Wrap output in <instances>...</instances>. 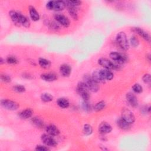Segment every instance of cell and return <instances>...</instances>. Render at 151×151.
Segmentation results:
<instances>
[{
	"label": "cell",
	"instance_id": "cell-21",
	"mask_svg": "<svg viewBox=\"0 0 151 151\" xmlns=\"http://www.w3.org/2000/svg\"><path fill=\"white\" fill-rule=\"evenodd\" d=\"M33 114V111L31 109H27L23 110L20 113V116L21 118L24 119H27L30 118Z\"/></svg>",
	"mask_w": 151,
	"mask_h": 151
},
{
	"label": "cell",
	"instance_id": "cell-15",
	"mask_svg": "<svg viewBox=\"0 0 151 151\" xmlns=\"http://www.w3.org/2000/svg\"><path fill=\"white\" fill-rule=\"evenodd\" d=\"M117 125L121 129L124 130H129L131 128V124L125 120L122 117L117 120Z\"/></svg>",
	"mask_w": 151,
	"mask_h": 151
},
{
	"label": "cell",
	"instance_id": "cell-10",
	"mask_svg": "<svg viewBox=\"0 0 151 151\" xmlns=\"http://www.w3.org/2000/svg\"><path fill=\"white\" fill-rule=\"evenodd\" d=\"M54 19L57 21V23L62 25L64 27H68L70 26V21L67 17L62 14H56L54 16Z\"/></svg>",
	"mask_w": 151,
	"mask_h": 151
},
{
	"label": "cell",
	"instance_id": "cell-35",
	"mask_svg": "<svg viewBox=\"0 0 151 151\" xmlns=\"http://www.w3.org/2000/svg\"><path fill=\"white\" fill-rule=\"evenodd\" d=\"M13 90L17 93H23L26 91V88L22 85H16L13 87Z\"/></svg>",
	"mask_w": 151,
	"mask_h": 151
},
{
	"label": "cell",
	"instance_id": "cell-27",
	"mask_svg": "<svg viewBox=\"0 0 151 151\" xmlns=\"http://www.w3.org/2000/svg\"><path fill=\"white\" fill-rule=\"evenodd\" d=\"M66 7L76 8L82 4V1H64Z\"/></svg>",
	"mask_w": 151,
	"mask_h": 151
},
{
	"label": "cell",
	"instance_id": "cell-7",
	"mask_svg": "<svg viewBox=\"0 0 151 151\" xmlns=\"http://www.w3.org/2000/svg\"><path fill=\"white\" fill-rule=\"evenodd\" d=\"M98 63L100 66H102L105 69H107L109 70H115L117 68V67L116 64H115L113 63H112L111 61L107 59L101 58L99 60Z\"/></svg>",
	"mask_w": 151,
	"mask_h": 151
},
{
	"label": "cell",
	"instance_id": "cell-32",
	"mask_svg": "<svg viewBox=\"0 0 151 151\" xmlns=\"http://www.w3.org/2000/svg\"><path fill=\"white\" fill-rule=\"evenodd\" d=\"M6 62L7 63L10 64H16L18 63V60L16 57L13 56H10L7 57V58L6 59Z\"/></svg>",
	"mask_w": 151,
	"mask_h": 151
},
{
	"label": "cell",
	"instance_id": "cell-37",
	"mask_svg": "<svg viewBox=\"0 0 151 151\" xmlns=\"http://www.w3.org/2000/svg\"><path fill=\"white\" fill-rule=\"evenodd\" d=\"M143 81L146 84H150V76L149 74H146L143 76Z\"/></svg>",
	"mask_w": 151,
	"mask_h": 151
},
{
	"label": "cell",
	"instance_id": "cell-22",
	"mask_svg": "<svg viewBox=\"0 0 151 151\" xmlns=\"http://www.w3.org/2000/svg\"><path fill=\"white\" fill-rule=\"evenodd\" d=\"M19 14L20 13L14 11H11L9 13L10 17H11L12 21L15 24L20 25L19 24Z\"/></svg>",
	"mask_w": 151,
	"mask_h": 151
},
{
	"label": "cell",
	"instance_id": "cell-30",
	"mask_svg": "<svg viewBox=\"0 0 151 151\" xmlns=\"http://www.w3.org/2000/svg\"><path fill=\"white\" fill-rule=\"evenodd\" d=\"M106 107V103L104 101H100L96 104L94 107V109L96 112H99L104 109Z\"/></svg>",
	"mask_w": 151,
	"mask_h": 151
},
{
	"label": "cell",
	"instance_id": "cell-41",
	"mask_svg": "<svg viewBox=\"0 0 151 151\" xmlns=\"http://www.w3.org/2000/svg\"><path fill=\"white\" fill-rule=\"evenodd\" d=\"M4 61H5V60H4L3 59V58H1V59H0V64H3L4 63H5Z\"/></svg>",
	"mask_w": 151,
	"mask_h": 151
},
{
	"label": "cell",
	"instance_id": "cell-14",
	"mask_svg": "<svg viewBox=\"0 0 151 151\" xmlns=\"http://www.w3.org/2000/svg\"><path fill=\"white\" fill-rule=\"evenodd\" d=\"M100 74L103 80H111L114 77L113 73L107 69H103L100 70Z\"/></svg>",
	"mask_w": 151,
	"mask_h": 151
},
{
	"label": "cell",
	"instance_id": "cell-29",
	"mask_svg": "<svg viewBox=\"0 0 151 151\" xmlns=\"http://www.w3.org/2000/svg\"><path fill=\"white\" fill-rule=\"evenodd\" d=\"M41 99L44 102H50L53 100V97L49 93H44L42 94Z\"/></svg>",
	"mask_w": 151,
	"mask_h": 151
},
{
	"label": "cell",
	"instance_id": "cell-28",
	"mask_svg": "<svg viewBox=\"0 0 151 151\" xmlns=\"http://www.w3.org/2000/svg\"><path fill=\"white\" fill-rule=\"evenodd\" d=\"M68 12H69L70 16L73 18V20H77L78 19V13H77V11L76 10V8L69 7Z\"/></svg>",
	"mask_w": 151,
	"mask_h": 151
},
{
	"label": "cell",
	"instance_id": "cell-26",
	"mask_svg": "<svg viewBox=\"0 0 151 151\" xmlns=\"http://www.w3.org/2000/svg\"><path fill=\"white\" fill-rule=\"evenodd\" d=\"M31 122L33 124H34L36 126L42 128L44 126V122L42 119H41L39 117H34L31 119Z\"/></svg>",
	"mask_w": 151,
	"mask_h": 151
},
{
	"label": "cell",
	"instance_id": "cell-13",
	"mask_svg": "<svg viewBox=\"0 0 151 151\" xmlns=\"http://www.w3.org/2000/svg\"><path fill=\"white\" fill-rule=\"evenodd\" d=\"M126 100L129 104L133 107H136L138 106V100L137 97L132 93L126 94Z\"/></svg>",
	"mask_w": 151,
	"mask_h": 151
},
{
	"label": "cell",
	"instance_id": "cell-25",
	"mask_svg": "<svg viewBox=\"0 0 151 151\" xmlns=\"http://www.w3.org/2000/svg\"><path fill=\"white\" fill-rule=\"evenodd\" d=\"M39 65L43 69H49L51 66L50 62L43 58H40L39 59Z\"/></svg>",
	"mask_w": 151,
	"mask_h": 151
},
{
	"label": "cell",
	"instance_id": "cell-36",
	"mask_svg": "<svg viewBox=\"0 0 151 151\" xmlns=\"http://www.w3.org/2000/svg\"><path fill=\"white\" fill-rule=\"evenodd\" d=\"M1 79L3 82H5V83H10L11 81V77L6 74H2L1 76Z\"/></svg>",
	"mask_w": 151,
	"mask_h": 151
},
{
	"label": "cell",
	"instance_id": "cell-11",
	"mask_svg": "<svg viewBox=\"0 0 151 151\" xmlns=\"http://www.w3.org/2000/svg\"><path fill=\"white\" fill-rule=\"evenodd\" d=\"M132 30L135 33H137L139 36L142 37L146 42L149 43L150 42V37L149 34L147 33L146 31H145L143 30H142V29L139 27H134L132 29Z\"/></svg>",
	"mask_w": 151,
	"mask_h": 151
},
{
	"label": "cell",
	"instance_id": "cell-16",
	"mask_svg": "<svg viewBox=\"0 0 151 151\" xmlns=\"http://www.w3.org/2000/svg\"><path fill=\"white\" fill-rule=\"evenodd\" d=\"M60 72L64 77H69L72 72V68L68 64H62L60 67Z\"/></svg>",
	"mask_w": 151,
	"mask_h": 151
},
{
	"label": "cell",
	"instance_id": "cell-1",
	"mask_svg": "<svg viewBox=\"0 0 151 151\" xmlns=\"http://www.w3.org/2000/svg\"><path fill=\"white\" fill-rule=\"evenodd\" d=\"M46 7L49 10L60 11L63 10L66 6L64 1H50L47 3Z\"/></svg>",
	"mask_w": 151,
	"mask_h": 151
},
{
	"label": "cell",
	"instance_id": "cell-24",
	"mask_svg": "<svg viewBox=\"0 0 151 151\" xmlns=\"http://www.w3.org/2000/svg\"><path fill=\"white\" fill-rule=\"evenodd\" d=\"M93 79L97 83H100L104 82V80L101 77V75L100 74V70H96L93 73V74L92 76Z\"/></svg>",
	"mask_w": 151,
	"mask_h": 151
},
{
	"label": "cell",
	"instance_id": "cell-9",
	"mask_svg": "<svg viewBox=\"0 0 151 151\" xmlns=\"http://www.w3.org/2000/svg\"><path fill=\"white\" fill-rule=\"evenodd\" d=\"M110 58L119 64H123L126 61V57L123 54L118 52H112L110 54Z\"/></svg>",
	"mask_w": 151,
	"mask_h": 151
},
{
	"label": "cell",
	"instance_id": "cell-5",
	"mask_svg": "<svg viewBox=\"0 0 151 151\" xmlns=\"http://www.w3.org/2000/svg\"><path fill=\"white\" fill-rule=\"evenodd\" d=\"M1 106L9 110H16L20 107L19 104L9 99H3L1 101Z\"/></svg>",
	"mask_w": 151,
	"mask_h": 151
},
{
	"label": "cell",
	"instance_id": "cell-6",
	"mask_svg": "<svg viewBox=\"0 0 151 151\" xmlns=\"http://www.w3.org/2000/svg\"><path fill=\"white\" fill-rule=\"evenodd\" d=\"M122 118L130 124L133 123L135 121V116L133 113L126 108L122 109Z\"/></svg>",
	"mask_w": 151,
	"mask_h": 151
},
{
	"label": "cell",
	"instance_id": "cell-8",
	"mask_svg": "<svg viewBox=\"0 0 151 151\" xmlns=\"http://www.w3.org/2000/svg\"><path fill=\"white\" fill-rule=\"evenodd\" d=\"M42 140L43 142L49 147H55L57 145V142L56 140L52 137V136L50 135L44 134L42 136Z\"/></svg>",
	"mask_w": 151,
	"mask_h": 151
},
{
	"label": "cell",
	"instance_id": "cell-4",
	"mask_svg": "<svg viewBox=\"0 0 151 151\" xmlns=\"http://www.w3.org/2000/svg\"><path fill=\"white\" fill-rule=\"evenodd\" d=\"M84 83L87 85L90 91L92 92H97L99 89V87L98 84L93 79L92 77L89 74H85L83 77Z\"/></svg>",
	"mask_w": 151,
	"mask_h": 151
},
{
	"label": "cell",
	"instance_id": "cell-34",
	"mask_svg": "<svg viewBox=\"0 0 151 151\" xmlns=\"http://www.w3.org/2000/svg\"><path fill=\"white\" fill-rule=\"evenodd\" d=\"M132 89L136 93H141L143 92V88L139 84H135L132 87Z\"/></svg>",
	"mask_w": 151,
	"mask_h": 151
},
{
	"label": "cell",
	"instance_id": "cell-33",
	"mask_svg": "<svg viewBox=\"0 0 151 151\" xmlns=\"http://www.w3.org/2000/svg\"><path fill=\"white\" fill-rule=\"evenodd\" d=\"M130 43L133 47H136L139 44V41L135 36H132L130 40Z\"/></svg>",
	"mask_w": 151,
	"mask_h": 151
},
{
	"label": "cell",
	"instance_id": "cell-39",
	"mask_svg": "<svg viewBox=\"0 0 151 151\" xmlns=\"http://www.w3.org/2000/svg\"><path fill=\"white\" fill-rule=\"evenodd\" d=\"M36 150H39V151H46V150H49L50 149H49V148H48L46 146H44L43 145H38L36 146Z\"/></svg>",
	"mask_w": 151,
	"mask_h": 151
},
{
	"label": "cell",
	"instance_id": "cell-31",
	"mask_svg": "<svg viewBox=\"0 0 151 151\" xmlns=\"http://www.w3.org/2000/svg\"><path fill=\"white\" fill-rule=\"evenodd\" d=\"M83 132L85 135L89 136L93 133V128L91 125L86 124L83 126Z\"/></svg>",
	"mask_w": 151,
	"mask_h": 151
},
{
	"label": "cell",
	"instance_id": "cell-12",
	"mask_svg": "<svg viewBox=\"0 0 151 151\" xmlns=\"http://www.w3.org/2000/svg\"><path fill=\"white\" fill-rule=\"evenodd\" d=\"M99 130L102 134H103V135L109 133L112 130V127L107 122H104L100 125L99 127Z\"/></svg>",
	"mask_w": 151,
	"mask_h": 151
},
{
	"label": "cell",
	"instance_id": "cell-19",
	"mask_svg": "<svg viewBox=\"0 0 151 151\" xmlns=\"http://www.w3.org/2000/svg\"><path fill=\"white\" fill-rule=\"evenodd\" d=\"M19 24L26 28H29L30 26V22L29 19L20 13L19 14Z\"/></svg>",
	"mask_w": 151,
	"mask_h": 151
},
{
	"label": "cell",
	"instance_id": "cell-38",
	"mask_svg": "<svg viewBox=\"0 0 151 151\" xmlns=\"http://www.w3.org/2000/svg\"><path fill=\"white\" fill-rule=\"evenodd\" d=\"M83 108L86 111H90L91 110V105L87 102V101H84L83 103Z\"/></svg>",
	"mask_w": 151,
	"mask_h": 151
},
{
	"label": "cell",
	"instance_id": "cell-2",
	"mask_svg": "<svg viewBox=\"0 0 151 151\" xmlns=\"http://www.w3.org/2000/svg\"><path fill=\"white\" fill-rule=\"evenodd\" d=\"M77 91L82 96L84 101H88L90 97V90L87 85L84 82H80L77 84Z\"/></svg>",
	"mask_w": 151,
	"mask_h": 151
},
{
	"label": "cell",
	"instance_id": "cell-18",
	"mask_svg": "<svg viewBox=\"0 0 151 151\" xmlns=\"http://www.w3.org/2000/svg\"><path fill=\"white\" fill-rule=\"evenodd\" d=\"M29 13L31 19L34 21H37L40 20V15L34 7L30 6L29 7Z\"/></svg>",
	"mask_w": 151,
	"mask_h": 151
},
{
	"label": "cell",
	"instance_id": "cell-40",
	"mask_svg": "<svg viewBox=\"0 0 151 151\" xmlns=\"http://www.w3.org/2000/svg\"><path fill=\"white\" fill-rule=\"evenodd\" d=\"M50 28L52 29V30H57L59 29V24L55 22H52L50 23Z\"/></svg>",
	"mask_w": 151,
	"mask_h": 151
},
{
	"label": "cell",
	"instance_id": "cell-20",
	"mask_svg": "<svg viewBox=\"0 0 151 151\" xmlns=\"http://www.w3.org/2000/svg\"><path fill=\"white\" fill-rule=\"evenodd\" d=\"M41 78L46 82H53L57 79V76L53 73H45L41 75Z\"/></svg>",
	"mask_w": 151,
	"mask_h": 151
},
{
	"label": "cell",
	"instance_id": "cell-3",
	"mask_svg": "<svg viewBox=\"0 0 151 151\" xmlns=\"http://www.w3.org/2000/svg\"><path fill=\"white\" fill-rule=\"evenodd\" d=\"M116 42L119 46L123 50H127L129 48V43L128 42L126 34L124 32H120L116 36Z\"/></svg>",
	"mask_w": 151,
	"mask_h": 151
},
{
	"label": "cell",
	"instance_id": "cell-17",
	"mask_svg": "<svg viewBox=\"0 0 151 151\" xmlns=\"http://www.w3.org/2000/svg\"><path fill=\"white\" fill-rule=\"evenodd\" d=\"M46 132L49 135L52 136H56L60 134V130L56 126L53 125H49L46 127Z\"/></svg>",
	"mask_w": 151,
	"mask_h": 151
},
{
	"label": "cell",
	"instance_id": "cell-23",
	"mask_svg": "<svg viewBox=\"0 0 151 151\" xmlns=\"http://www.w3.org/2000/svg\"><path fill=\"white\" fill-rule=\"evenodd\" d=\"M57 104L63 109H66L67 107H69L70 103L69 102L67 99H65V98H60L57 100Z\"/></svg>",
	"mask_w": 151,
	"mask_h": 151
}]
</instances>
